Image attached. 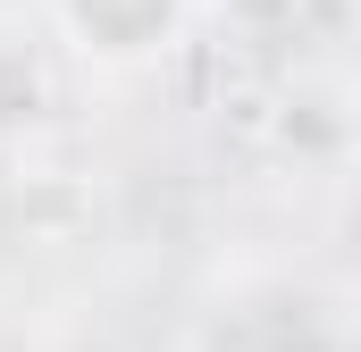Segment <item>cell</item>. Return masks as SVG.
<instances>
[{"mask_svg": "<svg viewBox=\"0 0 361 352\" xmlns=\"http://www.w3.org/2000/svg\"><path fill=\"white\" fill-rule=\"evenodd\" d=\"M185 8L193 0H59V25L85 59L135 68V59H160L185 34Z\"/></svg>", "mask_w": 361, "mask_h": 352, "instance_id": "cell-1", "label": "cell"}, {"mask_svg": "<svg viewBox=\"0 0 361 352\" xmlns=\"http://www.w3.org/2000/svg\"><path fill=\"white\" fill-rule=\"evenodd\" d=\"M51 109V84H42V59L25 42H0V134H25L34 118Z\"/></svg>", "mask_w": 361, "mask_h": 352, "instance_id": "cell-2", "label": "cell"}, {"mask_svg": "<svg viewBox=\"0 0 361 352\" xmlns=\"http://www.w3.org/2000/svg\"><path fill=\"white\" fill-rule=\"evenodd\" d=\"M302 0H227V17L244 25V34H261V25H277V17H294Z\"/></svg>", "mask_w": 361, "mask_h": 352, "instance_id": "cell-3", "label": "cell"}, {"mask_svg": "<svg viewBox=\"0 0 361 352\" xmlns=\"http://www.w3.org/2000/svg\"><path fill=\"white\" fill-rule=\"evenodd\" d=\"M353 8H361V0H353Z\"/></svg>", "mask_w": 361, "mask_h": 352, "instance_id": "cell-4", "label": "cell"}]
</instances>
